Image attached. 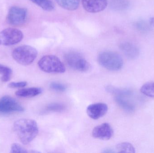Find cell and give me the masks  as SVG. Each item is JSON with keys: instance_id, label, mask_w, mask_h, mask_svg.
Segmentation results:
<instances>
[{"instance_id": "cell-9", "label": "cell", "mask_w": 154, "mask_h": 153, "mask_svg": "<svg viewBox=\"0 0 154 153\" xmlns=\"http://www.w3.org/2000/svg\"><path fill=\"white\" fill-rule=\"evenodd\" d=\"M24 110V108L12 97L5 96L0 99V114L21 112Z\"/></svg>"}, {"instance_id": "cell-2", "label": "cell", "mask_w": 154, "mask_h": 153, "mask_svg": "<svg viewBox=\"0 0 154 153\" xmlns=\"http://www.w3.org/2000/svg\"><path fill=\"white\" fill-rule=\"evenodd\" d=\"M97 60L101 66L109 71H119L123 66V59L120 55L113 51L101 52L98 56Z\"/></svg>"}, {"instance_id": "cell-16", "label": "cell", "mask_w": 154, "mask_h": 153, "mask_svg": "<svg viewBox=\"0 0 154 153\" xmlns=\"http://www.w3.org/2000/svg\"><path fill=\"white\" fill-rule=\"evenodd\" d=\"M31 1L38 5L44 10L51 11L54 9V4L51 0H30Z\"/></svg>"}, {"instance_id": "cell-11", "label": "cell", "mask_w": 154, "mask_h": 153, "mask_svg": "<svg viewBox=\"0 0 154 153\" xmlns=\"http://www.w3.org/2000/svg\"><path fill=\"white\" fill-rule=\"evenodd\" d=\"M82 6L85 10L96 13L104 10L108 4L107 0H82Z\"/></svg>"}, {"instance_id": "cell-25", "label": "cell", "mask_w": 154, "mask_h": 153, "mask_svg": "<svg viewBox=\"0 0 154 153\" xmlns=\"http://www.w3.org/2000/svg\"><path fill=\"white\" fill-rule=\"evenodd\" d=\"M27 84V83L25 81L11 82L8 84V87L11 88H21L25 87Z\"/></svg>"}, {"instance_id": "cell-26", "label": "cell", "mask_w": 154, "mask_h": 153, "mask_svg": "<svg viewBox=\"0 0 154 153\" xmlns=\"http://www.w3.org/2000/svg\"><path fill=\"white\" fill-rule=\"evenodd\" d=\"M103 152L104 153H114L115 152V151L112 150V149H109V148H106L103 150Z\"/></svg>"}, {"instance_id": "cell-22", "label": "cell", "mask_w": 154, "mask_h": 153, "mask_svg": "<svg viewBox=\"0 0 154 153\" xmlns=\"http://www.w3.org/2000/svg\"><path fill=\"white\" fill-rule=\"evenodd\" d=\"M50 88L53 90L57 92H64L66 90V85L60 83L53 82L51 83Z\"/></svg>"}, {"instance_id": "cell-12", "label": "cell", "mask_w": 154, "mask_h": 153, "mask_svg": "<svg viewBox=\"0 0 154 153\" xmlns=\"http://www.w3.org/2000/svg\"><path fill=\"white\" fill-rule=\"evenodd\" d=\"M108 110V107L105 103H95L88 106L87 113L91 118L98 119L104 116L107 112Z\"/></svg>"}, {"instance_id": "cell-23", "label": "cell", "mask_w": 154, "mask_h": 153, "mask_svg": "<svg viewBox=\"0 0 154 153\" xmlns=\"http://www.w3.org/2000/svg\"><path fill=\"white\" fill-rule=\"evenodd\" d=\"M11 153H27L26 149H24L20 145L17 143L12 144L11 148Z\"/></svg>"}, {"instance_id": "cell-24", "label": "cell", "mask_w": 154, "mask_h": 153, "mask_svg": "<svg viewBox=\"0 0 154 153\" xmlns=\"http://www.w3.org/2000/svg\"><path fill=\"white\" fill-rule=\"evenodd\" d=\"M135 27L137 30L143 32L147 31L149 29L148 25L143 21L137 22L136 23Z\"/></svg>"}, {"instance_id": "cell-17", "label": "cell", "mask_w": 154, "mask_h": 153, "mask_svg": "<svg viewBox=\"0 0 154 153\" xmlns=\"http://www.w3.org/2000/svg\"><path fill=\"white\" fill-rule=\"evenodd\" d=\"M12 71L11 69L6 66L0 64V74L2 75L1 81L4 82L9 81L11 78Z\"/></svg>"}, {"instance_id": "cell-6", "label": "cell", "mask_w": 154, "mask_h": 153, "mask_svg": "<svg viewBox=\"0 0 154 153\" xmlns=\"http://www.w3.org/2000/svg\"><path fill=\"white\" fill-rule=\"evenodd\" d=\"M64 59L68 65L76 71L87 72L90 69L89 63L78 52L70 51L66 53Z\"/></svg>"}, {"instance_id": "cell-3", "label": "cell", "mask_w": 154, "mask_h": 153, "mask_svg": "<svg viewBox=\"0 0 154 153\" xmlns=\"http://www.w3.org/2000/svg\"><path fill=\"white\" fill-rule=\"evenodd\" d=\"M40 69L49 73H62L66 72V67L60 59L56 56L46 55L42 57L38 63Z\"/></svg>"}, {"instance_id": "cell-7", "label": "cell", "mask_w": 154, "mask_h": 153, "mask_svg": "<svg viewBox=\"0 0 154 153\" xmlns=\"http://www.w3.org/2000/svg\"><path fill=\"white\" fill-rule=\"evenodd\" d=\"M23 35L21 31L13 28H8L0 32V45L11 46L20 42Z\"/></svg>"}, {"instance_id": "cell-4", "label": "cell", "mask_w": 154, "mask_h": 153, "mask_svg": "<svg viewBox=\"0 0 154 153\" xmlns=\"http://www.w3.org/2000/svg\"><path fill=\"white\" fill-rule=\"evenodd\" d=\"M12 55L14 59L19 64L27 66L34 62L38 55V51L31 46H22L15 49Z\"/></svg>"}, {"instance_id": "cell-19", "label": "cell", "mask_w": 154, "mask_h": 153, "mask_svg": "<svg viewBox=\"0 0 154 153\" xmlns=\"http://www.w3.org/2000/svg\"><path fill=\"white\" fill-rule=\"evenodd\" d=\"M128 0H111L110 5L114 10H123L128 7Z\"/></svg>"}, {"instance_id": "cell-10", "label": "cell", "mask_w": 154, "mask_h": 153, "mask_svg": "<svg viewBox=\"0 0 154 153\" xmlns=\"http://www.w3.org/2000/svg\"><path fill=\"white\" fill-rule=\"evenodd\" d=\"M113 130L111 126L105 123L95 127L92 131V136L94 138L101 140H109L113 136Z\"/></svg>"}, {"instance_id": "cell-5", "label": "cell", "mask_w": 154, "mask_h": 153, "mask_svg": "<svg viewBox=\"0 0 154 153\" xmlns=\"http://www.w3.org/2000/svg\"><path fill=\"white\" fill-rule=\"evenodd\" d=\"M107 90L115 94V99L118 105L127 112H132L134 110L135 106L130 98L132 92L125 90L116 89L111 86L106 88Z\"/></svg>"}, {"instance_id": "cell-1", "label": "cell", "mask_w": 154, "mask_h": 153, "mask_svg": "<svg viewBox=\"0 0 154 153\" xmlns=\"http://www.w3.org/2000/svg\"><path fill=\"white\" fill-rule=\"evenodd\" d=\"M14 131L22 143L27 145L32 142L38 135V128L35 120L22 119L14 122Z\"/></svg>"}, {"instance_id": "cell-15", "label": "cell", "mask_w": 154, "mask_h": 153, "mask_svg": "<svg viewBox=\"0 0 154 153\" xmlns=\"http://www.w3.org/2000/svg\"><path fill=\"white\" fill-rule=\"evenodd\" d=\"M56 1L60 7L69 11L77 10L80 3V0H56Z\"/></svg>"}, {"instance_id": "cell-18", "label": "cell", "mask_w": 154, "mask_h": 153, "mask_svg": "<svg viewBox=\"0 0 154 153\" xmlns=\"http://www.w3.org/2000/svg\"><path fill=\"white\" fill-rule=\"evenodd\" d=\"M117 152L119 153L135 152V149L132 145L129 143H124L119 144L116 147Z\"/></svg>"}, {"instance_id": "cell-8", "label": "cell", "mask_w": 154, "mask_h": 153, "mask_svg": "<svg viewBox=\"0 0 154 153\" xmlns=\"http://www.w3.org/2000/svg\"><path fill=\"white\" fill-rule=\"evenodd\" d=\"M27 17V10L26 9L13 6L9 10L6 19L7 22L10 25L19 26L25 23Z\"/></svg>"}, {"instance_id": "cell-27", "label": "cell", "mask_w": 154, "mask_h": 153, "mask_svg": "<svg viewBox=\"0 0 154 153\" xmlns=\"http://www.w3.org/2000/svg\"><path fill=\"white\" fill-rule=\"evenodd\" d=\"M149 23H150V25L154 27V17H152L150 19Z\"/></svg>"}, {"instance_id": "cell-21", "label": "cell", "mask_w": 154, "mask_h": 153, "mask_svg": "<svg viewBox=\"0 0 154 153\" xmlns=\"http://www.w3.org/2000/svg\"><path fill=\"white\" fill-rule=\"evenodd\" d=\"M143 94L149 97L154 98V83H149L144 84L141 89Z\"/></svg>"}, {"instance_id": "cell-20", "label": "cell", "mask_w": 154, "mask_h": 153, "mask_svg": "<svg viewBox=\"0 0 154 153\" xmlns=\"http://www.w3.org/2000/svg\"><path fill=\"white\" fill-rule=\"evenodd\" d=\"M66 109V106L61 103H53L49 104L45 108L44 111L47 112L63 111Z\"/></svg>"}, {"instance_id": "cell-13", "label": "cell", "mask_w": 154, "mask_h": 153, "mask_svg": "<svg viewBox=\"0 0 154 153\" xmlns=\"http://www.w3.org/2000/svg\"><path fill=\"white\" fill-rule=\"evenodd\" d=\"M119 48L124 54L129 59H135L139 55V49L132 43L124 42L120 44Z\"/></svg>"}, {"instance_id": "cell-14", "label": "cell", "mask_w": 154, "mask_h": 153, "mask_svg": "<svg viewBox=\"0 0 154 153\" xmlns=\"http://www.w3.org/2000/svg\"><path fill=\"white\" fill-rule=\"evenodd\" d=\"M42 92L41 88L32 87L19 90L15 92V95L22 98H32L39 95Z\"/></svg>"}]
</instances>
